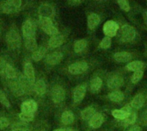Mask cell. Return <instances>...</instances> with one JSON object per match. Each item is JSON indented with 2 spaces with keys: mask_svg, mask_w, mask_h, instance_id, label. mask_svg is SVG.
Instances as JSON below:
<instances>
[{
  "mask_svg": "<svg viewBox=\"0 0 147 131\" xmlns=\"http://www.w3.org/2000/svg\"><path fill=\"white\" fill-rule=\"evenodd\" d=\"M120 38L122 41L127 42V41H132L135 38V30L134 28L130 26V25H124L121 28L120 32Z\"/></svg>",
  "mask_w": 147,
  "mask_h": 131,
  "instance_id": "cell-1",
  "label": "cell"
},
{
  "mask_svg": "<svg viewBox=\"0 0 147 131\" xmlns=\"http://www.w3.org/2000/svg\"><path fill=\"white\" fill-rule=\"evenodd\" d=\"M6 41L10 48L12 49L18 48L20 45V36L18 33L14 29L9 30L6 34Z\"/></svg>",
  "mask_w": 147,
  "mask_h": 131,
  "instance_id": "cell-2",
  "label": "cell"
},
{
  "mask_svg": "<svg viewBox=\"0 0 147 131\" xmlns=\"http://www.w3.org/2000/svg\"><path fill=\"white\" fill-rule=\"evenodd\" d=\"M119 29L118 24L114 21H108L103 25V33L106 37H114L116 35L117 31Z\"/></svg>",
  "mask_w": 147,
  "mask_h": 131,
  "instance_id": "cell-3",
  "label": "cell"
},
{
  "mask_svg": "<svg viewBox=\"0 0 147 131\" xmlns=\"http://www.w3.org/2000/svg\"><path fill=\"white\" fill-rule=\"evenodd\" d=\"M22 5V2L20 0H10L3 3V11L6 14H10L16 11Z\"/></svg>",
  "mask_w": 147,
  "mask_h": 131,
  "instance_id": "cell-4",
  "label": "cell"
},
{
  "mask_svg": "<svg viewBox=\"0 0 147 131\" xmlns=\"http://www.w3.org/2000/svg\"><path fill=\"white\" fill-rule=\"evenodd\" d=\"M88 69V64L85 62H78L71 64L68 68V70L71 74L78 75L85 72Z\"/></svg>",
  "mask_w": 147,
  "mask_h": 131,
  "instance_id": "cell-5",
  "label": "cell"
},
{
  "mask_svg": "<svg viewBox=\"0 0 147 131\" xmlns=\"http://www.w3.org/2000/svg\"><path fill=\"white\" fill-rule=\"evenodd\" d=\"M65 91L60 86H55L52 90V100L54 103H61L65 100Z\"/></svg>",
  "mask_w": 147,
  "mask_h": 131,
  "instance_id": "cell-6",
  "label": "cell"
},
{
  "mask_svg": "<svg viewBox=\"0 0 147 131\" xmlns=\"http://www.w3.org/2000/svg\"><path fill=\"white\" fill-rule=\"evenodd\" d=\"M34 33L35 31L33 23L29 20L25 21L22 24V34L24 36V39L34 37Z\"/></svg>",
  "mask_w": 147,
  "mask_h": 131,
  "instance_id": "cell-7",
  "label": "cell"
},
{
  "mask_svg": "<svg viewBox=\"0 0 147 131\" xmlns=\"http://www.w3.org/2000/svg\"><path fill=\"white\" fill-rule=\"evenodd\" d=\"M53 13H54V9L53 6H51L50 4L44 3V4H41L39 8L40 18H50L51 19V16L53 15Z\"/></svg>",
  "mask_w": 147,
  "mask_h": 131,
  "instance_id": "cell-8",
  "label": "cell"
},
{
  "mask_svg": "<svg viewBox=\"0 0 147 131\" xmlns=\"http://www.w3.org/2000/svg\"><path fill=\"white\" fill-rule=\"evenodd\" d=\"M21 108H22V112L34 114V112H35L37 110V104L34 100H29L24 101L22 104Z\"/></svg>",
  "mask_w": 147,
  "mask_h": 131,
  "instance_id": "cell-9",
  "label": "cell"
},
{
  "mask_svg": "<svg viewBox=\"0 0 147 131\" xmlns=\"http://www.w3.org/2000/svg\"><path fill=\"white\" fill-rule=\"evenodd\" d=\"M24 75L26 79L29 83H33L34 82V70L30 63H26L24 65Z\"/></svg>",
  "mask_w": 147,
  "mask_h": 131,
  "instance_id": "cell-10",
  "label": "cell"
},
{
  "mask_svg": "<svg viewBox=\"0 0 147 131\" xmlns=\"http://www.w3.org/2000/svg\"><path fill=\"white\" fill-rule=\"evenodd\" d=\"M62 58H63V54L61 52L55 51V52H53V53L47 55V57L46 58V62L48 64L55 65V64L59 63L62 60Z\"/></svg>",
  "mask_w": 147,
  "mask_h": 131,
  "instance_id": "cell-11",
  "label": "cell"
},
{
  "mask_svg": "<svg viewBox=\"0 0 147 131\" xmlns=\"http://www.w3.org/2000/svg\"><path fill=\"white\" fill-rule=\"evenodd\" d=\"M85 93H86V88L84 85L78 86L74 90V101L76 103L81 102L84 98Z\"/></svg>",
  "mask_w": 147,
  "mask_h": 131,
  "instance_id": "cell-12",
  "label": "cell"
},
{
  "mask_svg": "<svg viewBox=\"0 0 147 131\" xmlns=\"http://www.w3.org/2000/svg\"><path fill=\"white\" fill-rule=\"evenodd\" d=\"M103 123V117L102 114L96 113L90 119V125L94 129H97L102 126Z\"/></svg>",
  "mask_w": 147,
  "mask_h": 131,
  "instance_id": "cell-13",
  "label": "cell"
},
{
  "mask_svg": "<svg viewBox=\"0 0 147 131\" xmlns=\"http://www.w3.org/2000/svg\"><path fill=\"white\" fill-rule=\"evenodd\" d=\"M64 42V37L60 34H57L54 36H52L51 39L48 41V45L51 48H56L60 46Z\"/></svg>",
  "mask_w": 147,
  "mask_h": 131,
  "instance_id": "cell-14",
  "label": "cell"
},
{
  "mask_svg": "<svg viewBox=\"0 0 147 131\" xmlns=\"http://www.w3.org/2000/svg\"><path fill=\"white\" fill-rule=\"evenodd\" d=\"M123 84V80L121 77L120 76H114L111 77L109 82H108V86L109 88H112V89H115V88H119L121 85Z\"/></svg>",
  "mask_w": 147,
  "mask_h": 131,
  "instance_id": "cell-15",
  "label": "cell"
},
{
  "mask_svg": "<svg viewBox=\"0 0 147 131\" xmlns=\"http://www.w3.org/2000/svg\"><path fill=\"white\" fill-rule=\"evenodd\" d=\"M131 58H132V55L129 52L121 51V52H117L115 54V59L119 63L128 62L131 60Z\"/></svg>",
  "mask_w": 147,
  "mask_h": 131,
  "instance_id": "cell-16",
  "label": "cell"
},
{
  "mask_svg": "<svg viewBox=\"0 0 147 131\" xmlns=\"http://www.w3.org/2000/svg\"><path fill=\"white\" fill-rule=\"evenodd\" d=\"M100 23V17L96 14H90L88 16V27L90 29L95 28Z\"/></svg>",
  "mask_w": 147,
  "mask_h": 131,
  "instance_id": "cell-17",
  "label": "cell"
},
{
  "mask_svg": "<svg viewBox=\"0 0 147 131\" xmlns=\"http://www.w3.org/2000/svg\"><path fill=\"white\" fill-rule=\"evenodd\" d=\"M10 87H11L12 91H13L16 94H17V95H22V94H24L25 88H24L23 84H22L21 82H12V83L10 84Z\"/></svg>",
  "mask_w": 147,
  "mask_h": 131,
  "instance_id": "cell-18",
  "label": "cell"
},
{
  "mask_svg": "<svg viewBox=\"0 0 147 131\" xmlns=\"http://www.w3.org/2000/svg\"><path fill=\"white\" fill-rule=\"evenodd\" d=\"M143 67H144V63H143V62H140V61H134V62L129 63L127 65V69L128 70L134 71V72L142 70Z\"/></svg>",
  "mask_w": 147,
  "mask_h": 131,
  "instance_id": "cell-19",
  "label": "cell"
},
{
  "mask_svg": "<svg viewBox=\"0 0 147 131\" xmlns=\"http://www.w3.org/2000/svg\"><path fill=\"white\" fill-rule=\"evenodd\" d=\"M34 91L37 94L39 95H43L45 94L46 91H47V87H46V83L43 80H39L34 86Z\"/></svg>",
  "mask_w": 147,
  "mask_h": 131,
  "instance_id": "cell-20",
  "label": "cell"
},
{
  "mask_svg": "<svg viewBox=\"0 0 147 131\" xmlns=\"http://www.w3.org/2000/svg\"><path fill=\"white\" fill-rule=\"evenodd\" d=\"M61 121L64 124H71L74 121V115L71 112L66 111L64 112L61 116Z\"/></svg>",
  "mask_w": 147,
  "mask_h": 131,
  "instance_id": "cell-21",
  "label": "cell"
},
{
  "mask_svg": "<svg viewBox=\"0 0 147 131\" xmlns=\"http://www.w3.org/2000/svg\"><path fill=\"white\" fill-rule=\"evenodd\" d=\"M144 103H145V99H144V97H143L141 94H138V95H136V96L134 98V100H132L131 105H132V106H133L134 108H135V109H140V108H141V107L143 106Z\"/></svg>",
  "mask_w": 147,
  "mask_h": 131,
  "instance_id": "cell-22",
  "label": "cell"
},
{
  "mask_svg": "<svg viewBox=\"0 0 147 131\" xmlns=\"http://www.w3.org/2000/svg\"><path fill=\"white\" fill-rule=\"evenodd\" d=\"M131 112H127V111H125L123 109H121V110H114L112 112V115L114 118H117V119H120V120H124Z\"/></svg>",
  "mask_w": 147,
  "mask_h": 131,
  "instance_id": "cell-23",
  "label": "cell"
},
{
  "mask_svg": "<svg viewBox=\"0 0 147 131\" xmlns=\"http://www.w3.org/2000/svg\"><path fill=\"white\" fill-rule=\"evenodd\" d=\"M25 46L29 51H36L37 50V42L35 37L25 39Z\"/></svg>",
  "mask_w": 147,
  "mask_h": 131,
  "instance_id": "cell-24",
  "label": "cell"
},
{
  "mask_svg": "<svg viewBox=\"0 0 147 131\" xmlns=\"http://www.w3.org/2000/svg\"><path fill=\"white\" fill-rule=\"evenodd\" d=\"M87 45V41L85 39H78L75 42L74 44V51L75 52L78 53L83 51Z\"/></svg>",
  "mask_w": 147,
  "mask_h": 131,
  "instance_id": "cell-25",
  "label": "cell"
},
{
  "mask_svg": "<svg viewBox=\"0 0 147 131\" xmlns=\"http://www.w3.org/2000/svg\"><path fill=\"white\" fill-rule=\"evenodd\" d=\"M109 100L114 102H121L124 100V94H123V93H121L120 91L112 92L109 95Z\"/></svg>",
  "mask_w": 147,
  "mask_h": 131,
  "instance_id": "cell-26",
  "label": "cell"
},
{
  "mask_svg": "<svg viewBox=\"0 0 147 131\" xmlns=\"http://www.w3.org/2000/svg\"><path fill=\"white\" fill-rule=\"evenodd\" d=\"M96 114V112L93 107H87L81 112V117L84 120L90 119L94 115Z\"/></svg>",
  "mask_w": 147,
  "mask_h": 131,
  "instance_id": "cell-27",
  "label": "cell"
},
{
  "mask_svg": "<svg viewBox=\"0 0 147 131\" xmlns=\"http://www.w3.org/2000/svg\"><path fill=\"white\" fill-rule=\"evenodd\" d=\"M46 51H46V49H45L44 47L38 48L36 51H34V53H33V55H32V58H33L34 61L38 62V61H40V60L45 56Z\"/></svg>",
  "mask_w": 147,
  "mask_h": 131,
  "instance_id": "cell-28",
  "label": "cell"
},
{
  "mask_svg": "<svg viewBox=\"0 0 147 131\" xmlns=\"http://www.w3.org/2000/svg\"><path fill=\"white\" fill-rule=\"evenodd\" d=\"M102 85V81L101 78L99 77H95L94 79L91 80V82H90V88H91V90L93 92H96L98 91L101 87Z\"/></svg>",
  "mask_w": 147,
  "mask_h": 131,
  "instance_id": "cell-29",
  "label": "cell"
},
{
  "mask_svg": "<svg viewBox=\"0 0 147 131\" xmlns=\"http://www.w3.org/2000/svg\"><path fill=\"white\" fill-rule=\"evenodd\" d=\"M5 75L9 79H15L17 76V73L16 71V70L9 64H6V68H5Z\"/></svg>",
  "mask_w": 147,
  "mask_h": 131,
  "instance_id": "cell-30",
  "label": "cell"
},
{
  "mask_svg": "<svg viewBox=\"0 0 147 131\" xmlns=\"http://www.w3.org/2000/svg\"><path fill=\"white\" fill-rule=\"evenodd\" d=\"M42 29L44 30V32L46 33H47L48 35H51V36H54V35H57L59 33V31H58L57 27H55V26L53 24L43 27Z\"/></svg>",
  "mask_w": 147,
  "mask_h": 131,
  "instance_id": "cell-31",
  "label": "cell"
},
{
  "mask_svg": "<svg viewBox=\"0 0 147 131\" xmlns=\"http://www.w3.org/2000/svg\"><path fill=\"white\" fill-rule=\"evenodd\" d=\"M136 119H137V115L135 113H130L124 120H122V122L125 125H129V124H134L136 122Z\"/></svg>",
  "mask_w": 147,
  "mask_h": 131,
  "instance_id": "cell-32",
  "label": "cell"
},
{
  "mask_svg": "<svg viewBox=\"0 0 147 131\" xmlns=\"http://www.w3.org/2000/svg\"><path fill=\"white\" fill-rule=\"evenodd\" d=\"M19 118L25 123L31 122L34 119V114H29V113H25V112H21L19 115Z\"/></svg>",
  "mask_w": 147,
  "mask_h": 131,
  "instance_id": "cell-33",
  "label": "cell"
},
{
  "mask_svg": "<svg viewBox=\"0 0 147 131\" xmlns=\"http://www.w3.org/2000/svg\"><path fill=\"white\" fill-rule=\"evenodd\" d=\"M143 71L142 70H140V71H136V72H134V75L132 76V78H131V80H132V82L133 83H137L139 81H140L141 80V78L143 77Z\"/></svg>",
  "mask_w": 147,
  "mask_h": 131,
  "instance_id": "cell-34",
  "label": "cell"
},
{
  "mask_svg": "<svg viewBox=\"0 0 147 131\" xmlns=\"http://www.w3.org/2000/svg\"><path fill=\"white\" fill-rule=\"evenodd\" d=\"M0 103L2 104V105H3L4 106H6V107H10V103H9V100L7 99V97L5 96V94L0 90Z\"/></svg>",
  "mask_w": 147,
  "mask_h": 131,
  "instance_id": "cell-35",
  "label": "cell"
},
{
  "mask_svg": "<svg viewBox=\"0 0 147 131\" xmlns=\"http://www.w3.org/2000/svg\"><path fill=\"white\" fill-rule=\"evenodd\" d=\"M110 45H111V39L109 37H105L100 44V47L102 49H108L109 47H110Z\"/></svg>",
  "mask_w": 147,
  "mask_h": 131,
  "instance_id": "cell-36",
  "label": "cell"
},
{
  "mask_svg": "<svg viewBox=\"0 0 147 131\" xmlns=\"http://www.w3.org/2000/svg\"><path fill=\"white\" fill-rule=\"evenodd\" d=\"M118 4L120 5V7L125 10V11H128L130 9V5H129V3L126 0H119L118 1Z\"/></svg>",
  "mask_w": 147,
  "mask_h": 131,
  "instance_id": "cell-37",
  "label": "cell"
},
{
  "mask_svg": "<svg viewBox=\"0 0 147 131\" xmlns=\"http://www.w3.org/2000/svg\"><path fill=\"white\" fill-rule=\"evenodd\" d=\"M40 23L41 25V27H46V26H49L53 24L52 20L50 18H40Z\"/></svg>",
  "mask_w": 147,
  "mask_h": 131,
  "instance_id": "cell-38",
  "label": "cell"
},
{
  "mask_svg": "<svg viewBox=\"0 0 147 131\" xmlns=\"http://www.w3.org/2000/svg\"><path fill=\"white\" fill-rule=\"evenodd\" d=\"M9 124V122L7 118H0V130L5 129L6 127H8Z\"/></svg>",
  "mask_w": 147,
  "mask_h": 131,
  "instance_id": "cell-39",
  "label": "cell"
},
{
  "mask_svg": "<svg viewBox=\"0 0 147 131\" xmlns=\"http://www.w3.org/2000/svg\"><path fill=\"white\" fill-rule=\"evenodd\" d=\"M6 64H7V63L4 62L3 59L0 58V75H4V74H5Z\"/></svg>",
  "mask_w": 147,
  "mask_h": 131,
  "instance_id": "cell-40",
  "label": "cell"
},
{
  "mask_svg": "<svg viewBox=\"0 0 147 131\" xmlns=\"http://www.w3.org/2000/svg\"><path fill=\"white\" fill-rule=\"evenodd\" d=\"M128 131H141V129H140V127H139L137 125H134Z\"/></svg>",
  "mask_w": 147,
  "mask_h": 131,
  "instance_id": "cell-41",
  "label": "cell"
},
{
  "mask_svg": "<svg viewBox=\"0 0 147 131\" xmlns=\"http://www.w3.org/2000/svg\"><path fill=\"white\" fill-rule=\"evenodd\" d=\"M54 131H65V130H63V129H58V130H55Z\"/></svg>",
  "mask_w": 147,
  "mask_h": 131,
  "instance_id": "cell-42",
  "label": "cell"
},
{
  "mask_svg": "<svg viewBox=\"0 0 147 131\" xmlns=\"http://www.w3.org/2000/svg\"><path fill=\"white\" fill-rule=\"evenodd\" d=\"M65 131H75V130H65Z\"/></svg>",
  "mask_w": 147,
  "mask_h": 131,
  "instance_id": "cell-43",
  "label": "cell"
},
{
  "mask_svg": "<svg viewBox=\"0 0 147 131\" xmlns=\"http://www.w3.org/2000/svg\"><path fill=\"white\" fill-rule=\"evenodd\" d=\"M15 131H24V130H15Z\"/></svg>",
  "mask_w": 147,
  "mask_h": 131,
  "instance_id": "cell-44",
  "label": "cell"
},
{
  "mask_svg": "<svg viewBox=\"0 0 147 131\" xmlns=\"http://www.w3.org/2000/svg\"><path fill=\"white\" fill-rule=\"evenodd\" d=\"M0 33H1V28H0Z\"/></svg>",
  "mask_w": 147,
  "mask_h": 131,
  "instance_id": "cell-45",
  "label": "cell"
},
{
  "mask_svg": "<svg viewBox=\"0 0 147 131\" xmlns=\"http://www.w3.org/2000/svg\"><path fill=\"white\" fill-rule=\"evenodd\" d=\"M146 15H147V13H146Z\"/></svg>",
  "mask_w": 147,
  "mask_h": 131,
  "instance_id": "cell-46",
  "label": "cell"
}]
</instances>
